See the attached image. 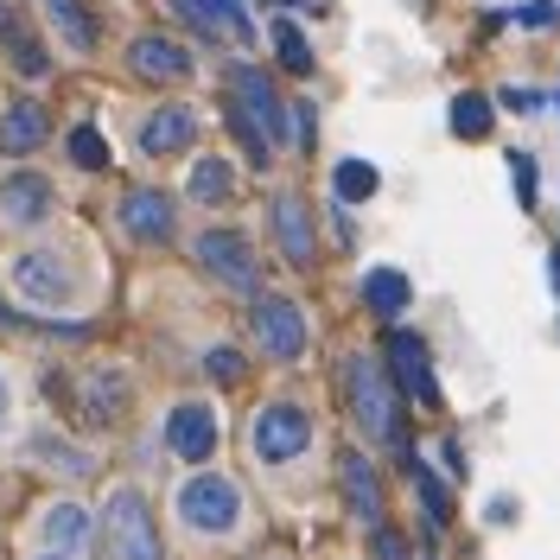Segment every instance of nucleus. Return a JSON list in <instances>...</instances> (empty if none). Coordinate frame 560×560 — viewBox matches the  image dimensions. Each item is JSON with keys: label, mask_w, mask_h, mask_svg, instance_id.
I'll return each mask as SVG.
<instances>
[{"label": "nucleus", "mask_w": 560, "mask_h": 560, "mask_svg": "<svg viewBox=\"0 0 560 560\" xmlns=\"http://www.w3.org/2000/svg\"><path fill=\"white\" fill-rule=\"evenodd\" d=\"M230 108H236V115H243L248 128L268 140V147H280V140H287V115H293V108H280L275 83H268L255 65L230 70Z\"/></svg>", "instance_id": "obj_4"}, {"label": "nucleus", "mask_w": 560, "mask_h": 560, "mask_svg": "<svg viewBox=\"0 0 560 560\" xmlns=\"http://www.w3.org/2000/svg\"><path fill=\"white\" fill-rule=\"evenodd\" d=\"M45 135H51V121H45L38 103H13L0 115V147L7 153H33V147H45Z\"/></svg>", "instance_id": "obj_18"}, {"label": "nucleus", "mask_w": 560, "mask_h": 560, "mask_svg": "<svg viewBox=\"0 0 560 560\" xmlns=\"http://www.w3.org/2000/svg\"><path fill=\"white\" fill-rule=\"evenodd\" d=\"M45 560H65V555H45Z\"/></svg>", "instance_id": "obj_39"}, {"label": "nucleus", "mask_w": 560, "mask_h": 560, "mask_svg": "<svg viewBox=\"0 0 560 560\" xmlns=\"http://www.w3.org/2000/svg\"><path fill=\"white\" fill-rule=\"evenodd\" d=\"M255 458L261 465H287V458H300L306 446H313V420L300 415L293 401H268L261 415H255Z\"/></svg>", "instance_id": "obj_5"}, {"label": "nucleus", "mask_w": 560, "mask_h": 560, "mask_svg": "<svg viewBox=\"0 0 560 560\" xmlns=\"http://www.w3.org/2000/svg\"><path fill=\"white\" fill-rule=\"evenodd\" d=\"M51 178H38V173H13L7 185H0V217L13 223V230H38L45 217H51Z\"/></svg>", "instance_id": "obj_13"}, {"label": "nucleus", "mask_w": 560, "mask_h": 560, "mask_svg": "<svg viewBox=\"0 0 560 560\" xmlns=\"http://www.w3.org/2000/svg\"><path fill=\"white\" fill-rule=\"evenodd\" d=\"M13 287H20L33 306H65L70 293H77V275H70L65 255H51V248H26V255L13 261Z\"/></svg>", "instance_id": "obj_8"}, {"label": "nucleus", "mask_w": 560, "mask_h": 560, "mask_svg": "<svg viewBox=\"0 0 560 560\" xmlns=\"http://www.w3.org/2000/svg\"><path fill=\"white\" fill-rule=\"evenodd\" d=\"M178 13L191 20V26H205L210 38H248L255 26H248V7L243 0H178Z\"/></svg>", "instance_id": "obj_17"}, {"label": "nucleus", "mask_w": 560, "mask_h": 560, "mask_svg": "<svg viewBox=\"0 0 560 560\" xmlns=\"http://www.w3.org/2000/svg\"><path fill=\"white\" fill-rule=\"evenodd\" d=\"M510 185H516L523 210L535 205V160H528V153H510Z\"/></svg>", "instance_id": "obj_31"}, {"label": "nucleus", "mask_w": 560, "mask_h": 560, "mask_svg": "<svg viewBox=\"0 0 560 560\" xmlns=\"http://www.w3.org/2000/svg\"><path fill=\"white\" fill-rule=\"evenodd\" d=\"M166 446H173L185 465H205V458L217 453V415H210L205 401L173 408V415H166Z\"/></svg>", "instance_id": "obj_11"}, {"label": "nucleus", "mask_w": 560, "mask_h": 560, "mask_svg": "<svg viewBox=\"0 0 560 560\" xmlns=\"http://www.w3.org/2000/svg\"><path fill=\"white\" fill-rule=\"evenodd\" d=\"M388 370H395V383L408 388L415 401H440V383H433V363H427V345H420L415 331H388Z\"/></svg>", "instance_id": "obj_14"}, {"label": "nucleus", "mask_w": 560, "mask_h": 560, "mask_svg": "<svg viewBox=\"0 0 560 560\" xmlns=\"http://www.w3.org/2000/svg\"><path fill=\"white\" fill-rule=\"evenodd\" d=\"M65 153H70V166H83V173H103L108 166V140L96 135V121H77L65 135Z\"/></svg>", "instance_id": "obj_26"}, {"label": "nucleus", "mask_w": 560, "mask_h": 560, "mask_svg": "<svg viewBox=\"0 0 560 560\" xmlns=\"http://www.w3.org/2000/svg\"><path fill=\"white\" fill-rule=\"evenodd\" d=\"M191 255H198V268H205L210 280H223V287H236V293H255V280H261L255 248H248L236 230H205V236L191 243Z\"/></svg>", "instance_id": "obj_6"}, {"label": "nucleus", "mask_w": 560, "mask_h": 560, "mask_svg": "<svg viewBox=\"0 0 560 560\" xmlns=\"http://www.w3.org/2000/svg\"><path fill=\"white\" fill-rule=\"evenodd\" d=\"M548 280H555V293H560V248L548 255Z\"/></svg>", "instance_id": "obj_36"}, {"label": "nucleus", "mask_w": 560, "mask_h": 560, "mask_svg": "<svg viewBox=\"0 0 560 560\" xmlns=\"http://www.w3.org/2000/svg\"><path fill=\"white\" fill-rule=\"evenodd\" d=\"M363 300H370V313L401 318L408 313V300H415V287H408L401 268H370V275H363Z\"/></svg>", "instance_id": "obj_19"}, {"label": "nucleus", "mask_w": 560, "mask_h": 560, "mask_svg": "<svg viewBox=\"0 0 560 560\" xmlns=\"http://www.w3.org/2000/svg\"><path fill=\"white\" fill-rule=\"evenodd\" d=\"M108 560H160V528H153V510L140 490H108Z\"/></svg>", "instance_id": "obj_2"}, {"label": "nucleus", "mask_w": 560, "mask_h": 560, "mask_svg": "<svg viewBox=\"0 0 560 560\" xmlns=\"http://www.w3.org/2000/svg\"><path fill=\"white\" fill-rule=\"evenodd\" d=\"M45 13H51V33H65L70 51H96V20L83 0H45Z\"/></svg>", "instance_id": "obj_20"}, {"label": "nucleus", "mask_w": 560, "mask_h": 560, "mask_svg": "<svg viewBox=\"0 0 560 560\" xmlns=\"http://www.w3.org/2000/svg\"><path fill=\"white\" fill-rule=\"evenodd\" d=\"M490 96H478V90H465V96H453V135L458 140H485L490 135V121H497V115H490Z\"/></svg>", "instance_id": "obj_25"}, {"label": "nucleus", "mask_w": 560, "mask_h": 560, "mask_svg": "<svg viewBox=\"0 0 560 560\" xmlns=\"http://www.w3.org/2000/svg\"><path fill=\"white\" fill-rule=\"evenodd\" d=\"M205 376L210 383H243V357L236 350H205Z\"/></svg>", "instance_id": "obj_30"}, {"label": "nucleus", "mask_w": 560, "mask_h": 560, "mask_svg": "<svg viewBox=\"0 0 560 560\" xmlns=\"http://www.w3.org/2000/svg\"><path fill=\"white\" fill-rule=\"evenodd\" d=\"M516 20H523L528 33H541V26H555V0H523V7H516Z\"/></svg>", "instance_id": "obj_32"}, {"label": "nucleus", "mask_w": 560, "mask_h": 560, "mask_svg": "<svg viewBox=\"0 0 560 560\" xmlns=\"http://www.w3.org/2000/svg\"><path fill=\"white\" fill-rule=\"evenodd\" d=\"M376 560H408V548H401L395 528H376Z\"/></svg>", "instance_id": "obj_33"}, {"label": "nucleus", "mask_w": 560, "mask_h": 560, "mask_svg": "<svg viewBox=\"0 0 560 560\" xmlns=\"http://www.w3.org/2000/svg\"><path fill=\"white\" fill-rule=\"evenodd\" d=\"M128 65H135V77H147V83H185V77H191V51L166 33H147V38L128 45Z\"/></svg>", "instance_id": "obj_12"}, {"label": "nucleus", "mask_w": 560, "mask_h": 560, "mask_svg": "<svg viewBox=\"0 0 560 560\" xmlns=\"http://www.w3.org/2000/svg\"><path fill=\"white\" fill-rule=\"evenodd\" d=\"M408 471H415V490H420V503H427V523L440 528L446 516H453V497H446V485H440V478H433L420 458H408Z\"/></svg>", "instance_id": "obj_28"}, {"label": "nucleus", "mask_w": 560, "mask_h": 560, "mask_svg": "<svg viewBox=\"0 0 560 560\" xmlns=\"http://www.w3.org/2000/svg\"><path fill=\"white\" fill-rule=\"evenodd\" d=\"M0 408H7V383H0Z\"/></svg>", "instance_id": "obj_38"}, {"label": "nucleus", "mask_w": 560, "mask_h": 560, "mask_svg": "<svg viewBox=\"0 0 560 560\" xmlns=\"http://www.w3.org/2000/svg\"><path fill=\"white\" fill-rule=\"evenodd\" d=\"M497 103H503V108H541V96H535V90H503Z\"/></svg>", "instance_id": "obj_34"}, {"label": "nucleus", "mask_w": 560, "mask_h": 560, "mask_svg": "<svg viewBox=\"0 0 560 560\" xmlns=\"http://www.w3.org/2000/svg\"><path fill=\"white\" fill-rule=\"evenodd\" d=\"M248 325H255V345L268 350L275 363H293V357L306 350V313H300L293 300H280V293H261L255 313H248Z\"/></svg>", "instance_id": "obj_7"}, {"label": "nucleus", "mask_w": 560, "mask_h": 560, "mask_svg": "<svg viewBox=\"0 0 560 560\" xmlns=\"http://www.w3.org/2000/svg\"><path fill=\"white\" fill-rule=\"evenodd\" d=\"M345 395H350V415L370 440L383 446H401V408H395V383L376 357H350L345 363Z\"/></svg>", "instance_id": "obj_1"}, {"label": "nucleus", "mask_w": 560, "mask_h": 560, "mask_svg": "<svg viewBox=\"0 0 560 560\" xmlns=\"http://www.w3.org/2000/svg\"><path fill=\"white\" fill-rule=\"evenodd\" d=\"M275 51H280V65L293 70V77H306V70H313V45L293 33L287 20H275Z\"/></svg>", "instance_id": "obj_29"}, {"label": "nucleus", "mask_w": 560, "mask_h": 560, "mask_svg": "<svg viewBox=\"0 0 560 560\" xmlns=\"http://www.w3.org/2000/svg\"><path fill=\"white\" fill-rule=\"evenodd\" d=\"M0 325H13V313H7V300H0Z\"/></svg>", "instance_id": "obj_37"}, {"label": "nucleus", "mask_w": 560, "mask_h": 560, "mask_svg": "<svg viewBox=\"0 0 560 560\" xmlns=\"http://www.w3.org/2000/svg\"><path fill=\"white\" fill-rule=\"evenodd\" d=\"M338 478H345L350 510H357V516H363L370 528H383V490H376V471H370V458H363V453H345V458H338Z\"/></svg>", "instance_id": "obj_16"}, {"label": "nucleus", "mask_w": 560, "mask_h": 560, "mask_svg": "<svg viewBox=\"0 0 560 560\" xmlns=\"http://www.w3.org/2000/svg\"><path fill=\"white\" fill-rule=\"evenodd\" d=\"M13 26H20V20H13V7H7V0H0V38L13 33Z\"/></svg>", "instance_id": "obj_35"}, {"label": "nucleus", "mask_w": 560, "mask_h": 560, "mask_svg": "<svg viewBox=\"0 0 560 560\" xmlns=\"http://www.w3.org/2000/svg\"><path fill=\"white\" fill-rule=\"evenodd\" d=\"M268 223H275L280 255H287L293 268H313V261H318V230H313V210H306V198H293V191H275V205H268Z\"/></svg>", "instance_id": "obj_9"}, {"label": "nucleus", "mask_w": 560, "mask_h": 560, "mask_svg": "<svg viewBox=\"0 0 560 560\" xmlns=\"http://www.w3.org/2000/svg\"><path fill=\"white\" fill-rule=\"evenodd\" d=\"M121 401H128V395H121V376H115V370H96V376H90V395H83L90 427H108V420L121 415Z\"/></svg>", "instance_id": "obj_24"}, {"label": "nucleus", "mask_w": 560, "mask_h": 560, "mask_svg": "<svg viewBox=\"0 0 560 560\" xmlns=\"http://www.w3.org/2000/svg\"><path fill=\"white\" fill-rule=\"evenodd\" d=\"M173 198L160 191V185H135L128 198H121V230L135 236V243H166L173 236Z\"/></svg>", "instance_id": "obj_10"}, {"label": "nucleus", "mask_w": 560, "mask_h": 560, "mask_svg": "<svg viewBox=\"0 0 560 560\" xmlns=\"http://www.w3.org/2000/svg\"><path fill=\"white\" fill-rule=\"evenodd\" d=\"M376 185H383V173H376L370 160H338V166H331V191H338V205H363V198H376Z\"/></svg>", "instance_id": "obj_22"}, {"label": "nucleus", "mask_w": 560, "mask_h": 560, "mask_svg": "<svg viewBox=\"0 0 560 560\" xmlns=\"http://www.w3.org/2000/svg\"><path fill=\"white\" fill-rule=\"evenodd\" d=\"M83 535H90V516H83L77 503H58V510L45 516V541H51V555L77 560V548H83Z\"/></svg>", "instance_id": "obj_21"}, {"label": "nucleus", "mask_w": 560, "mask_h": 560, "mask_svg": "<svg viewBox=\"0 0 560 560\" xmlns=\"http://www.w3.org/2000/svg\"><path fill=\"white\" fill-rule=\"evenodd\" d=\"M0 51H7V58H13V70H20V77H45V70H51V58H45V45H38L33 33H26V26H13V33L0 38Z\"/></svg>", "instance_id": "obj_27"}, {"label": "nucleus", "mask_w": 560, "mask_h": 560, "mask_svg": "<svg viewBox=\"0 0 560 560\" xmlns=\"http://www.w3.org/2000/svg\"><path fill=\"white\" fill-rule=\"evenodd\" d=\"M191 140H198V108H185V103H166L140 121V147H147L153 160H160V153H185Z\"/></svg>", "instance_id": "obj_15"}, {"label": "nucleus", "mask_w": 560, "mask_h": 560, "mask_svg": "<svg viewBox=\"0 0 560 560\" xmlns=\"http://www.w3.org/2000/svg\"><path fill=\"white\" fill-rule=\"evenodd\" d=\"M178 516L198 535H230L236 516H243V490L230 485V478H217V471H198L191 485L178 490Z\"/></svg>", "instance_id": "obj_3"}, {"label": "nucleus", "mask_w": 560, "mask_h": 560, "mask_svg": "<svg viewBox=\"0 0 560 560\" xmlns=\"http://www.w3.org/2000/svg\"><path fill=\"white\" fill-rule=\"evenodd\" d=\"M230 191H236V173H230V160L205 153V160L191 166V198H198V205H223Z\"/></svg>", "instance_id": "obj_23"}]
</instances>
